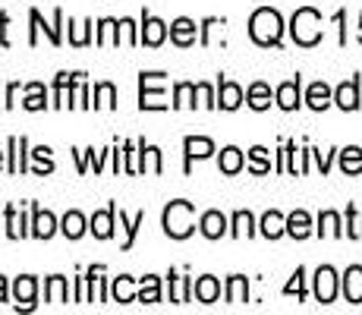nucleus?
<instances>
[{
  "instance_id": "nucleus-1",
  "label": "nucleus",
  "mask_w": 362,
  "mask_h": 315,
  "mask_svg": "<svg viewBox=\"0 0 362 315\" xmlns=\"http://www.w3.org/2000/svg\"><path fill=\"white\" fill-rule=\"evenodd\" d=\"M284 32L281 13L271 10V6H262V10L252 13V23H249V35H252L259 45H277Z\"/></svg>"
},
{
  "instance_id": "nucleus-2",
  "label": "nucleus",
  "mask_w": 362,
  "mask_h": 315,
  "mask_svg": "<svg viewBox=\"0 0 362 315\" xmlns=\"http://www.w3.org/2000/svg\"><path fill=\"white\" fill-rule=\"evenodd\" d=\"M164 230L173 240H183L192 234V202H170L164 208Z\"/></svg>"
},
{
  "instance_id": "nucleus-3",
  "label": "nucleus",
  "mask_w": 362,
  "mask_h": 315,
  "mask_svg": "<svg viewBox=\"0 0 362 315\" xmlns=\"http://www.w3.org/2000/svg\"><path fill=\"white\" fill-rule=\"evenodd\" d=\"M290 29H293V38L299 45L312 47V45H318V38H322V16H318L312 6H303V10H296Z\"/></svg>"
},
{
  "instance_id": "nucleus-4",
  "label": "nucleus",
  "mask_w": 362,
  "mask_h": 315,
  "mask_svg": "<svg viewBox=\"0 0 362 315\" xmlns=\"http://www.w3.org/2000/svg\"><path fill=\"white\" fill-rule=\"evenodd\" d=\"M315 297H318V303H331L334 297H337V275H334V268H318V275H315Z\"/></svg>"
},
{
  "instance_id": "nucleus-5",
  "label": "nucleus",
  "mask_w": 362,
  "mask_h": 315,
  "mask_svg": "<svg viewBox=\"0 0 362 315\" xmlns=\"http://www.w3.org/2000/svg\"><path fill=\"white\" fill-rule=\"evenodd\" d=\"M344 293L350 303H362V268L359 265H353L344 275Z\"/></svg>"
},
{
  "instance_id": "nucleus-6",
  "label": "nucleus",
  "mask_w": 362,
  "mask_h": 315,
  "mask_svg": "<svg viewBox=\"0 0 362 315\" xmlns=\"http://www.w3.org/2000/svg\"><path fill=\"white\" fill-rule=\"evenodd\" d=\"M114 212H117V208L110 205L107 212H98V214L92 218V234L98 236V240H107V236L114 234Z\"/></svg>"
},
{
  "instance_id": "nucleus-7",
  "label": "nucleus",
  "mask_w": 362,
  "mask_h": 315,
  "mask_svg": "<svg viewBox=\"0 0 362 315\" xmlns=\"http://www.w3.org/2000/svg\"><path fill=\"white\" fill-rule=\"evenodd\" d=\"M277 104H281L284 110H293L299 104V76L290 82H284L281 88H277Z\"/></svg>"
},
{
  "instance_id": "nucleus-8",
  "label": "nucleus",
  "mask_w": 362,
  "mask_h": 315,
  "mask_svg": "<svg viewBox=\"0 0 362 315\" xmlns=\"http://www.w3.org/2000/svg\"><path fill=\"white\" fill-rule=\"evenodd\" d=\"M287 234L296 236V240H305V236L312 234L309 214H305V212H293V214H290V218H287Z\"/></svg>"
},
{
  "instance_id": "nucleus-9",
  "label": "nucleus",
  "mask_w": 362,
  "mask_h": 315,
  "mask_svg": "<svg viewBox=\"0 0 362 315\" xmlns=\"http://www.w3.org/2000/svg\"><path fill=\"white\" fill-rule=\"evenodd\" d=\"M337 104L344 110H356L359 108V82H344V86L337 88Z\"/></svg>"
},
{
  "instance_id": "nucleus-10",
  "label": "nucleus",
  "mask_w": 362,
  "mask_h": 315,
  "mask_svg": "<svg viewBox=\"0 0 362 315\" xmlns=\"http://www.w3.org/2000/svg\"><path fill=\"white\" fill-rule=\"evenodd\" d=\"M170 35H173V41H177V45H192V41H196V23H192V19H177V23L170 25Z\"/></svg>"
},
{
  "instance_id": "nucleus-11",
  "label": "nucleus",
  "mask_w": 362,
  "mask_h": 315,
  "mask_svg": "<svg viewBox=\"0 0 362 315\" xmlns=\"http://www.w3.org/2000/svg\"><path fill=\"white\" fill-rule=\"evenodd\" d=\"M305 101H309L312 110H325L331 104V88L325 86V82H312V86H309V98H305Z\"/></svg>"
},
{
  "instance_id": "nucleus-12",
  "label": "nucleus",
  "mask_w": 362,
  "mask_h": 315,
  "mask_svg": "<svg viewBox=\"0 0 362 315\" xmlns=\"http://www.w3.org/2000/svg\"><path fill=\"white\" fill-rule=\"evenodd\" d=\"M224 227H227V221L221 212H208L205 218H202V234H205L208 240H218V236L224 234Z\"/></svg>"
},
{
  "instance_id": "nucleus-13",
  "label": "nucleus",
  "mask_w": 362,
  "mask_h": 315,
  "mask_svg": "<svg viewBox=\"0 0 362 315\" xmlns=\"http://www.w3.org/2000/svg\"><path fill=\"white\" fill-rule=\"evenodd\" d=\"M218 293H221V284L214 281L211 275H205V277H199V281H196V297L202 299V303H214V299H218Z\"/></svg>"
},
{
  "instance_id": "nucleus-14",
  "label": "nucleus",
  "mask_w": 362,
  "mask_h": 315,
  "mask_svg": "<svg viewBox=\"0 0 362 315\" xmlns=\"http://www.w3.org/2000/svg\"><path fill=\"white\" fill-rule=\"evenodd\" d=\"M164 23L161 19H151V16H145V32H142V41L145 45H151V47H158L164 41Z\"/></svg>"
},
{
  "instance_id": "nucleus-15",
  "label": "nucleus",
  "mask_w": 362,
  "mask_h": 315,
  "mask_svg": "<svg viewBox=\"0 0 362 315\" xmlns=\"http://www.w3.org/2000/svg\"><path fill=\"white\" fill-rule=\"evenodd\" d=\"M284 230H287V221H284L277 212H268V214L262 218V234L268 236V240H277Z\"/></svg>"
},
{
  "instance_id": "nucleus-16",
  "label": "nucleus",
  "mask_w": 362,
  "mask_h": 315,
  "mask_svg": "<svg viewBox=\"0 0 362 315\" xmlns=\"http://www.w3.org/2000/svg\"><path fill=\"white\" fill-rule=\"evenodd\" d=\"M54 230H57V221H54V214H51V212H41V208H35V236L47 240Z\"/></svg>"
},
{
  "instance_id": "nucleus-17",
  "label": "nucleus",
  "mask_w": 362,
  "mask_h": 315,
  "mask_svg": "<svg viewBox=\"0 0 362 315\" xmlns=\"http://www.w3.org/2000/svg\"><path fill=\"white\" fill-rule=\"evenodd\" d=\"M243 104V92L236 82H221V108L227 110H236Z\"/></svg>"
},
{
  "instance_id": "nucleus-18",
  "label": "nucleus",
  "mask_w": 362,
  "mask_h": 315,
  "mask_svg": "<svg viewBox=\"0 0 362 315\" xmlns=\"http://www.w3.org/2000/svg\"><path fill=\"white\" fill-rule=\"evenodd\" d=\"M211 151H214V145H211V139H196V136H189V139H186V158H208V155H211Z\"/></svg>"
},
{
  "instance_id": "nucleus-19",
  "label": "nucleus",
  "mask_w": 362,
  "mask_h": 315,
  "mask_svg": "<svg viewBox=\"0 0 362 315\" xmlns=\"http://www.w3.org/2000/svg\"><path fill=\"white\" fill-rule=\"evenodd\" d=\"M340 167H344V173H359L362 171V149H356V145L344 149V155H340Z\"/></svg>"
},
{
  "instance_id": "nucleus-20",
  "label": "nucleus",
  "mask_w": 362,
  "mask_h": 315,
  "mask_svg": "<svg viewBox=\"0 0 362 315\" xmlns=\"http://www.w3.org/2000/svg\"><path fill=\"white\" fill-rule=\"evenodd\" d=\"M249 104H252L255 110H264L271 104V88L264 86V82H255V86L249 88Z\"/></svg>"
},
{
  "instance_id": "nucleus-21",
  "label": "nucleus",
  "mask_w": 362,
  "mask_h": 315,
  "mask_svg": "<svg viewBox=\"0 0 362 315\" xmlns=\"http://www.w3.org/2000/svg\"><path fill=\"white\" fill-rule=\"evenodd\" d=\"M240 167H243V151L240 149H233V145H230V149L221 151V171H224V173H236Z\"/></svg>"
},
{
  "instance_id": "nucleus-22",
  "label": "nucleus",
  "mask_w": 362,
  "mask_h": 315,
  "mask_svg": "<svg viewBox=\"0 0 362 315\" xmlns=\"http://www.w3.org/2000/svg\"><path fill=\"white\" fill-rule=\"evenodd\" d=\"M13 290H16V299H23V309H32V299H35V277H19Z\"/></svg>"
},
{
  "instance_id": "nucleus-23",
  "label": "nucleus",
  "mask_w": 362,
  "mask_h": 315,
  "mask_svg": "<svg viewBox=\"0 0 362 315\" xmlns=\"http://www.w3.org/2000/svg\"><path fill=\"white\" fill-rule=\"evenodd\" d=\"M82 230H86V221H82L79 212H69L64 218V234L69 236V240H76V236H82Z\"/></svg>"
},
{
  "instance_id": "nucleus-24",
  "label": "nucleus",
  "mask_w": 362,
  "mask_h": 315,
  "mask_svg": "<svg viewBox=\"0 0 362 315\" xmlns=\"http://www.w3.org/2000/svg\"><path fill=\"white\" fill-rule=\"evenodd\" d=\"M139 299L142 303H158L161 299V293H158V277H142V290H139Z\"/></svg>"
},
{
  "instance_id": "nucleus-25",
  "label": "nucleus",
  "mask_w": 362,
  "mask_h": 315,
  "mask_svg": "<svg viewBox=\"0 0 362 315\" xmlns=\"http://www.w3.org/2000/svg\"><path fill=\"white\" fill-rule=\"evenodd\" d=\"M47 299H51V303H66V281L64 277H51V284H47Z\"/></svg>"
},
{
  "instance_id": "nucleus-26",
  "label": "nucleus",
  "mask_w": 362,
  "mask_h": 315,
  "mask_svg": "<svg viewBox=\"0 0 362 315\" xmlns=\"http://www.w3.org/2000/svg\"><path fill=\"white\" fill-rule=\"evenodd\" d=\"M114 297H117V303H132V277H117Z\"/></svg>"
},
{
  "instance_id": "nucleus-27",
  "label": "nucleus",
  "mask_w": 362,
  "mask_h": 315,
  "mask_svg": "<svg viewBox=\"0 0 362 315\" xmlns=\"http://www.w3.org/2000/svg\"><path fill=\"white\" fill-rule=\"evenodd\" d=\"M233 236H252V214L249 212H236V218H233Z\"/></svg>"
},
{
  "instance_id": "nucleus-28",
  "label": "nucleus",
  "mask_w": 362,
  "mask_h": 315,
  "mask_svg": "<svg viewBox=\"0 0 362 315\" xmlns=\"http://www.w3.org/2000/svg\"><path fill=\"white\" fill-rule=\"evenodd\" d=\"M246 277H240V275H233L230 277V293H227V299H230V303H243V299H246Z\"/></svg>"
},
{
  "instance_id": "nucleus-29",
  "label": "nucleus",
  "mask_w": 362,
  "mask_h": 315,
  "mask_svg": "<svg viewBox=\"0 0 362 315\" xmlns=\"http://www.w3.org/2000/svg\"><path fill=\"white\" fill-rule=\"evenodd\" d=\"M318 230H322L325 236H340V218L334 212H325L322 214V227Z\"/></svg>"
},
{
  "instance_id": "nucleus-30",
  "label": "nucleus",
  "mask_w": 362,
  "mask_h": 315,
  "mask_svg": "<svg viewBox=\"0 0 362 315\" xmlns=\"http://www.w3.org/2000/svg\"><path fill=\"white\" fill-rule=\"evenodd\" d=\"M249 155H252V171H255V173H268V171H271V164H268V151H264L262 145H259V149H252Z\"/></svg>"
},
{
  "instance_id": "nucleus-31",
  "label": "nucleus",
  "mask_w": 362,
  "mask_h": 315,
  "mask_svg": "<svg viewBox=\"0 0 362 315\" xmlns=\"http://www.w3.org/2000/svg\"><path fill=\"white\" fill-rule=\"evenodd\" d=\"M25 108H29V110H41V108H45V95H41V86H29V98H25Z\"/></svg>"
},
{
  "instance_id": "nucleus-32",
  "label": "nucleus",
  "mask_w": 362,
  "mask_h": 315,
  "mask_svg": "<svg viewBox=\"0 0 362 315\" xmlns=\"http://www.w3.org/2000/svg\"><path fill=\"white\" fill-rule=\"evenodd\" d=\"M114 86H110V82H101L98 86V104L101 108H114Z\"/></svg>"
},
{
  "instance_id": "nucleus-33",
  "label": "nucleus",
  "mask_w": 362,
  "mask_h": 315,
  "mask_svg": "<svg viewBox=\"0 0 362 315\" xmlns=\"http://www.w3.org/2000/svg\"><path fill=\"white\" fill-rule=\"evenodd\" d=\"M192 92H196V86H189V82H183V86H177V108H183V104H196V101H189Z\"/></svg>"
},
{
  "instance_id": "nucleus-34",
  "label": "nucleus",
  "mask_w": 362,
  "mask_h": 315,
  "mask_svg": "<svg viewBox=\"0 0 362 315\" xmlns=\"http://www.w3.org/2000/svg\"><path fill=\"white\" fill-rule=\"evenodd\" d=\"M303 277H305V271H303V268H296L293 281L284 287V293H299V297H305V290H303Z\"/></svg>"
},
{
  "instance_id": "nucleus-35",
  "label": "nucleus",
  "mask_w": 362,
  "mask_h": 315,
  "mask_svg": "<svg viewBox=\"0 0 362 315\" xmlns=\"http://www.w3.org/2000/svg\"><path fill=\"white\" fill-rule=\"evenodd\" d=\"M6 221H10V236H16V240H19V236H23V234H25V230H23V227H19V224H23V221H19V218H16V208H13V205H10V208H6Z\"/></svg>"
},
{
  "instance_id": "nucleus-36",
  "label": "nucleus",
  "mask_w": 362,
  "mask_h": 315,
  "mask_svg": "<svg viewBox=\"0 0 362 315\" xmlns=\"http://www.w3.org/2000/svg\"><path fill=\"white\" fill-rule=\"evenodd\" d=\"M47 151H51V149H45V145H41V149H35V158H38V171H41V173L54 171V164H51V158H47Z\"/></svg>"
},
{
  "instance_id": "nucleus-37",
  "label": "nucleus",
  "mask_w": 362,
  "mask_h": 315,
  "mask_svg": "<svg viewBox=\"0 0 362 315\" xmlns=\"http://www.w3.org/2000/svg\"><path fill=\"white\" fill-rule=\"evenodd\" d=\"M196 88H199L202 101H205V104H208V108H214V98H211V88H208V86H196Z\"/></svg>"
},
{
  "instance_id": "nucleus-38",
  "label": "nucleus",
  "mask_w": 362,
  "mask_h": 315,
  "mask_svg": "<svg viewBox=\"0 0 362 315\" xmlns=\"http://www.w3.org/2000/svg\"><path fill=\"white\" fill-rule=\"evenodd\" d=\"M4 299H6V281L0 277V303H4Z\"/></svg>"
},
{
  "instance_id": "nucleus-39",
  "label": "nucleus",
  "mask_w": 362,
  "mask_h": 315,
  "mask_svg": "<svg viewBox=\"0 0 362 315\" xmlns=\"http://www.w3.org/2000/svg\"><path fill=\"white\" fill-rule=\"evenodd\" d=\"M359 41H362V25H359Z\"/></svg>"
},
{
  "instance_id": "nucleus-40",
  "label": "nucleus",
  "mask_w": 362,
  "mask_h": 315,
  "mask_svg": "<svg viewBox=\"0 0 362 315\" xmlns=\"http://www.w3.org/2000/svg\"><path fill=\"white\" fill-rule=\"evenodd\" d=\"M0 161H4V151H0Z\"/></svg>"
}]
</instances>
